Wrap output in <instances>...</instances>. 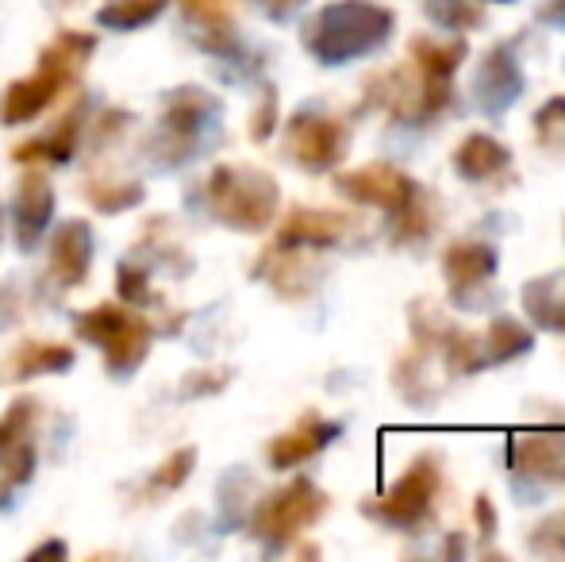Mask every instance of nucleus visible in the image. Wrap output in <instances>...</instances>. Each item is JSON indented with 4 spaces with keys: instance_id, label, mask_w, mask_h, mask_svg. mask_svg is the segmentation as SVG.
<instances>
[{
    "instance_id": "obj_1",
    "label": "nucleus",
    "mask_w": 565,
    "mask_h": 562,
    "mask_svg": "<svg viewBox=\"0 0 565 562\" xmlns=\"http://www.w3.org/2000/svg\"><path fill=\"white\" fill-rule=\"evenodd\" d=\"M396 15L370 0H339L328 4L308 20L305 46L323 62V66H339V62L362 59V54L377 51L388 35H393Z\"/></svg>"
},
{
    "instance_id": "obj_2",
    "label": "nucleus",
    "mask_w": 565,
    "mask_h": 562,
    "mask_svg": "<svg viewBox=\"0 0 565 562\" xmlns=\"http://www.w3.org/2000/svg\"><path fill=\"white\" fill-rule=\"evenodd\" d=\"M93 51H97V39L85 35V31H62L51 46H43L35 74L8 85L4 108H0L4 124L35 120L51 100H58V93H66L77 82V74L93 59Z\"/></svg>"
},
{
    "instance_id": "obj_3",
    "label": "nucleus",
    "mask_w": 565,
    "mask_h": 562,
    "mask_svg": "<svg viewBox=\"0 0 565 562\" xmlns=\"http://www.w3.org/2000/svg\"><path fill=\"white\" fill-rule=\"evenodd\" d=\"M204 201L209 212L220 224L235 227V232H262L274 224L277 212V181L269 173L254 170V166H216L204 185Z\"/></svg>"
},
{
    "instance_id": "obj_4",
    "label": "nucleus",
    "mask_w": 565,
    "mask_h": 562,
    "mask_svg": "<svg viewBox=\"0 0 565 562\" xmlns=\"http://www.w3.org/2000/svg\"><path fill=\"white\" fill-rule=\"evenodd\" d=\"M77 336L100 347L108 374L127 378L147 359L150 324L142 320V316H135L131 308L97 305V308H89V312H77Z\"/></svg>"
},
{
    "instance_id": "obj_5",
    "label": "nucleus",
    "mask_w": 565,
    "mask_h": 562,
    "mask_svg": "<svg viewBox=\"0 0 565 562\" xmlns=\"http://www.w3.org/2000/svg\"><path fill=\"white\" fill-rule=\"evenodd\" d=\"M323 509H328V497L308 478H297L285 489H277V494H269L266 501L254 509L250 532L258 536L262 543H269V548H285L292 536H300V528L316 524V520L323 517Z\"/></svg>"
},
{
    "instance_id": "obj_6",
    "label": "nucleus",
    "mask_w": 565,
    "mask_h": 562,
    "mask_svg": "<svg viewBox=\"0 0 565 562\" xmlns=\"http://www.w3.org/2000/svg\"><path fill=\"white\" fill-rule=\"evenodd\" d=\"M212 120H216V100H212L204 89L170 93L162 124H158V136H154V142H150V150H154V158L162 166L185 162V158L196 150V142H201L204 128H209Z\"/></svg>"
},
{
    "instance_id": "obj_7",
    "label": "nucleus",
    "mask_w": 565,
    "mask_h": 562,
    "mask_svg": "<svg viewBox=\"0 0 565 562\" xmlns=\"http://www.w3.org/2000/svg\"><path fill=\"white\" fill-rule=\"evenodd\" d=\"M435 494H439V470H435V458L424 455L408 466L401 481L381 497L377 505H365L370 517H377L381 524H393V528H416L419 520L431 512Z\"/></svg>"
},
{
    "instance_id": "obj_8",
    "label": "nucleus",
    "mask_w": 565,
    "mask_h": 562,
    "mask_svg": "<svg viewBox=\"0 0 565 562\" xmlns=\"http://www.w3.org/2000/svg\"><path fill=\"white\" fill-rule=\"evenodd\" d=\"M347 142H350V136L335 116L297 113L289 120V131H285V155H289L297 166H305V170L323 173L342 162Z\"/></svg>"
},
{
    "instance_id": "obj_9",
    "label": "nucleus",
    "mask_w": 565,
    "mask_h": 562,
    "mask_svg": "<svg viewBox=\"0 0 565 562\" xmlns=\"http://www.w3.org/2000/svg\"><path fill=\"white\" fill-rule=\"evenodd\" d=\"M35 416L39 405L31 397H15L0 416V497L35 474V439H31Z\"/></svg>"
},
{
    "instance_id": "obj_10",
    "label": "nucleus",
    "mask_w": 565,
    "mask_h": 562,
    "mask_svg": "<svg viewBox=\"0 0 565 562\" xmlns=\"http://www.w3.org/2000/svg\"><path fill=\"white\" fill-rule=\"evenodd\" d=\"M335 185H339V193L350 197V201L377 204V209H385V212H401L404 204L419 193L416 181L388 162H373V166H362V170L339 173Z\"/></svg>"
},
{
    "instance_id": "obj_11",
    "label": "nucleus",
    "mask_w": 565,
    "mask_h": 562,
    "mask_svg": "<svg viewBox=\"0 0 565 562\" xmlns=\"http://www.w3.org/2000/svg\"><path fill=\"white\" fill-rule=\"evenodd\" d=\"M354 220L342 216V212H323V209H292L285 216L281 232H277L274 247H289V251H328L339 247L342 235L350 232Z\"/></svg>"
},
{
    "instance_id": "obj_12",
    "label": "nucleus",
    "mask_w": 565,
    "mask_h": 562,
    "mask_svg": "<svg viewBox=\"0 0 565 562\" xmlns=\"http://www.w3.org/2000/svg\"><path fill=\"white\" fill-rule=\"evenodd\" d=\"M93 266V227L85 220H66L51 243V278L58 289H77Z\"/></svg>"
},
{
    "instance_id": "obj_13",
    "label": "nucleus",
    "mask_w": 565,
    "mask_h": 562,
    "mask_svg": "<svg viewBox=\"0 0 565 562\" xmlns=\"http://www.w3.org/2000/svg\"><path fill=\"white\" fill-rule=\"evenodd\" d=\"M51 216H54L51 185H46L43 173H28L20 181V193H15V243H20V251H35V243L43 240Z\"/></svg>"
},
{
    "instance_id": "obj_14",
    "label": "nucleus",
    "mask_w": 565,
    "mask_h": 562,
    "mask_svg": "<svg viewBox=\"0 0 565 562\" xmlns=\"http://www.w3.org/2000/svg\"><path fill=\"white\" fill-rule=\"evenodd\" d=\"M335 435H339V424H331V421H323V416L308 413L297 427H289V432L277 435V439L269 443V463H274L277 470L300 466V463H308L312 455H320V450L328 447Z\"/></svg>"
},
{
    "instance_id": "obj_15",
    "label": "nucleus",
    "mask_w": 565,
    "mask_h": 562,
    "mask_svg": "<svg viewBox=\"0 0 565 562\" xmlns=\"http://www.w3.org/2000/svg\"><path fill=\"white\" fill-rule=\"evenodd\" d=\"M520 89H523V74H520V66H515L512 51H508V46L489 51L484 66L477 70V97H481V105L489 108V113H500V108L520 97Z\"/></svg>"
},
{
    "instance_id": "obj_16",
    "label": "nucleus",
    "mask_w": 565,
    "mask_h": 562,
    "mask_svg": "<svg viewBox=\"0 0 565 562\" xmlns=\"http://www.w3.org/2000/svg\"><path fill=\"white\" fill-rule=\"evenodd\" d=\"M443 274L454 289H481V282H489L497 274V251L489 243H477V240H461L454 243L443 258Z\"/></svg>"
},
{
    "instance_id": "obj_17",
    "label": "nucleus",
    "mask_w": 565,
    "mask_h": 562,
    "mask_svg": "<svg viewBox=\"0 0 565 562\" xmlns=\"http://www.w3.org/2000/svg\"><path fill=\"white\" fill-rule=\"evenodd\" d=\"M74 367V351L62 343H20L0 362V382H23L35 374H58Z\"/></svg>"
},
{
    "instance_id": "obj_18",
    "label": "nucleus",
    "mask_w": 565,
    "mask_h": 562,
    "mask_svg": "<svg viewBox=\"0 0 565 562\" xmlns=\"http://www.w3.org/2000/svg\"><path fill=\"white\" fill-rule=\"evenodd\" d=\"M508 166H512V155L492 136H469L454 150V170L466 181H477V185H489V181L504 178Z\"/></svg>"
},
{
    "instance_id": "obj_19",
    "label": "nucleus",
    "mask_w": 565,
    "mask_h": 562,
    "mask_svg": "<svg viewBox=\"0 0 565 562\" xmlns=\"http://www.w3.org/2000/svg\"><path fill=\"white\" fill-rule=\"evenodd\" d=\"M77 136H82V105L66 116L62 124H54L43 139H31V142H20L12 150L15 162H46V166H62L74 158V147H77Z\"/></svg>"
},
{
    "instance_id": "obj_20",
    "label": "nucleus",
    "mask_w": 565,
    "mask_h": 562,
    "mask_svg": "<svg viewBox=\"0 0 565 562\" xmlns=\"http://www.w3.org/2000/svg\"><path fill=\"white\" fill-rule=\"evenodd\" d=\"M466 54H469L466 39H427V35L412 39V59H416V66L431 77H443V82H450L454 70L461 66Z\"/></svg>"
},
{
    "instance_id": "obj_21",
    "label": "nucleus",
    "mask_w": 565,
    "mask_h": 562,
    "mask_svg": "<svg viewBox=\"0 0 565 562\" xmlns=\"http://www.w3.org/2000/svg\"><path fill=\"white\" fill-rule=\"evenodd\" d=\"M523 305L527 312L535 316L539 324L554 331H565V271L562 274H551L543 282H531L527 293H523Z\"/></svg>"
},
{
    "instance_id": "obj_22",
    "label": "nucleus",
    "mask_w": 565,
    "mask_h": 562,
    "mask_svg": "<svg viewBox=\"0 0 565 562\" xmlns=\"http://www.w3.org/2000/svg\"><path fill=\"white\" fill-rule=\"evenodd\" d=\"M162 8H166V0H108L97 12V23L113 31H135V28H142V23L158 20Z\"/></svg>"
},
{
    "instance_id": "obj_23",
    "label": "nucleus",
    "mask_w": 565,
    "mask_h": 562,
    "mask_svg": "<svg viewBox=\"0 0 565 562\" xmlns=\"http://www.w3.org/2000/svg\"><path fill=\"white\" fill-rule=\"evenodd\" d=\"M185 15L204 28L209 46H231V0H181Z\"/></svg>"
},
{
    "instance_id": "obj_24",
    "label": "nucleus",
    "mask_w": 565,
    "mask_h": 562,
    "mask_svg": "<svg viewBox=\"0 0 565 562\" xmlns=\"http://www.w3.org/2000/svg\"><path fill=\"white\" fill-rule=\"evenodd\" d=\"M142 201V185L139 181H93L89 185V204L105 216L127 212Z\"/></svg>"
},
{
    "instance_id": "obj_25",
    "label": "nucleus",
    "mask_w": 565,
    "mask_h": 562,
    "mask_svg": "<svg viewBox=\"0 0 565 562\" xmlns=\"http://www.w3.org/2000/svg\"><path fill=\"white\" fill-rule=\"evenodd\" d=\"M193 463H196V447L173 450V455L166 458V463L154 470V478H150L147 494H173V489H181L189 481V474H193Z\"/></svg>"
},
{
    "instance_id": "obj_26",
    "label": "nucleus",
    "mask_w": 565,
    "mask_h": 562,
    "mask_svg": "<svg viewBox=\"0 0 565 562\" xmlns=\"http://www.w3.org/2000/svg\"><path fill=\"white\" fill-rule=\"evenodd\" d=\"M427 15L443 28H477L484 20L477 0H427Z\"/></svg>"
},
{
    "instance_id": "obj_27",
    "label": "nucleus",
    "mask_w": 565,
    "mask_h": 562,
    "mask_svg": "<svg viewBox=\"0 0 565 562\" xmlns=\"http://www.w3.org/2000/svg\"><path fill=\"white\" fill-rule=\"evenodd\" d=\"M535 128H539V142H543V147L565 150V97H554L551 105L539 108Z\"/></svg>"
},
{
    "instance_id": "obj_28",
    "label": "nucleus",
    "mask_w": 565,
    "mask_h": 562,
    "mask_svg": "<svg viewBox=\"0 0 565 562\" xmlns=\"http://www.w3.org/2000/svg\"><path fill=\"white\" fill-rule=\"evenodd\" d=\"M116 278H119V293H124L127 305H150V300H154V293H150V278L139 263H119Z\"/></svg>"
},
{
    "instance_id": "obj_29",
    "label": "nucleus",
    "mask_w": 565,
    "mask_h": 562,
    "mask_svg": "<svg viewBox=\"0 0 565 562\" xmlns=\"http://www.w3.org/2000/svg\"><path fill=\"white\" fill-rule=\"evenodd\" d=\"M274 124H277V100H274V89H266V97H262L258 113H254V120H250V136L258 142H266Z\"/></svg>"
},
{
    "instance_id": "obj_30",
    "label": "nucleus",
    "mask_w": 565,
    "mask_h": 562,
    "mask_svg": "<svg viewBox=\"0 0 565 562\" xmlns=\"http://www.w3.org/2000/svg\"><path fill=\"white\" fill-rule=\"evenodd\" d=\"M227 370H212V374H193L185 385H181V393L185 397H201V393H216V390H224L227 385Z\"/></svg>"
},
{
    "instance_id": "obj_31",
    "label": "nucleus",
    "mask_w": 565,
    "mask_h": 562,
    "mask_svg": "<svg viewBox=\"0 0 565 562\" xmlns=\"http://www.w3.org/2000/svg\"><path fill=\"white\" fill-rule=\"evenodd\" d=\"M258 4H262V12H266L269 20H289V15L305 4V0H258Z\"/></svg>"
},
{
    "instance_id": "obj_32",
    "label": "nucleus",
    "mask_w": 565,
    "mask_h": 562,
    "mask_svg": "<svg viewBox=\"0 0 565 562\" xmlns=\"http://www.w3.org/2000/svg\"><path fill=\"white\" fill-rule=\"evenodd\" d=\"M539 20H546V23H554V28H562L565 23V0H551V4L539 12Z\"/></svg>"
},
{
    "instance_id": "obj_33",
    "label": "nucleus",
    "mask_w": 565,
    "mask_h": 562,
    "mask_svg": "<svg viewBox=\"0 0 565 562\" xmlns=\"http://www.w3.org/2000/svg\"><path fill=\"white\" fill-rule=\"evenodd\" d=\"M46 555H66V543H43V548L31 551V559H46Z\"/></svg>"
},
{
    "instance_id": "obj_34",
    "label": "nucleus",
    "mask_w": 565,
    "mask_h": 562,
    "mask_svg": "<svg viewBox=\"0 0 565 562\" xmlns=\"http://www.w3.org/2000/svg\"><path fill=\"white\" fill-rule=\"evenodd\" d=\"M0 224H4V216H0ZM0 232H4V227H0Z\"/></svg>"
}]
</instances>
